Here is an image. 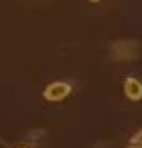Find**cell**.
Here are the masks:
<instances>
[{
    "label": "cell",
    "mask_w": 142,
    "mask_h": 148,
    "mask_svg": "<svg viewBox=\"0 0 142 148\" xmlns=\"http://www.w3.org/2000/svg\"><path fill=\"white\" fill-rule=\"evenodd\" d=\"M142 45L135 40H117L110 47V56L117 62H131L140 56Z\"/></svg>",
    "instance_id": "6da1fadb"
},
{
    "label": "cell",
    "mask_w": 142,
    "mask_h": 148,
    "mask_svg": "<svg viewBox=\"0 0 142 148\" xmlns=\"http://www.w3.org/2000/svg\"><path fill=\"white\" fill-rule=\"evenodd\" d=\"M72 92V85L69 81H52L43 88V98L47 101H63Z\"/></svg>",
    "instance_id": "7a4b0ae2"
},
{
    "label": "cell",
    "mask_w": 142,
    "mask_h": 148,
    "mask_svg": "<svg viewBox=\"0 0 142 148\" xmlns=\"http://www.w3.org/2000/svg\"><path fill=\"white\" fill-rule=\"evenodd\" d=\"M124 94H126V98L131 99V101L142 99V81L133 78V76H128L124 79Z\"/></svg>",
    "instance_id": "3957f363"
},
{
    "label": "cell",
    "mask_w": 142,
    "mask_h": 148,
    "mask_svg": "<svg viewBox=\"0 0 142 148\" xmlns=\"http://www.w3.org/2000/svg\"><path fill=\"white\" fill-rule=\"evenodd\" d=\"M130 145L131 146H142V130H139L137 134L130 139Z\"/></svg>",
    "instance_id": "277c9868"
},
{
    "label": "cell",
    "mask_w": 142,
    "mask_h": 148,
    "mask_svg": "<svg viewBox=\"0 0 142 148\" xmlns=\"http://www.w3.org/2000/svg\"><path fill=\"white\" fill-rule=\"evenodd\" d=\"M130 148H142V146H130Z\"/></svg>",
    "instance_id": "5b68a950"
},
{
    "label": "cell",
    "mask_w": 142,
    "mask_h": 148,
    "mask_svg": "<svg viewBox=\"0 0 142 148\" xmlns=\"http://www.w3.org/2000/svg\"><path fill=\"white\" fill-rule=\"evenodd\" d=\"M18 148H29V146H18Z\"/></svg>",
    "instance_id": "8992f818"
},
{
    "label": "cell",
    "mask_w": 142,
    "mask_h": 148,
    "mask_svg": "<svg viewBox=\"0 0 142 148\" xmlns=\"http://www.w3.org/2000/svg\"><path fill=\"white\" fill-rule=\"evenodd\" d=\"M90 2H99V0H90Z\"/></svg>",
    "instance_id": "52a82bcc"
}]
</instances>
